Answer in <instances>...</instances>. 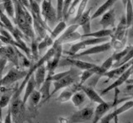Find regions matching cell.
<instances>
[{"label":"cell","mask_w":133,"mask_h":123,"mask_svg":"<svg viewBox=\"0 0 133 123\" xmlns=\"http://www.w3.org/2000/svg\"><path fill=\"white\" fill-rule=\"evenodd\" d=\"M12 1L15 7L14 18L18 26V29L27 37L33 40L35 38V35L32 28V17L31 13L26 9L20 0H12Z\"/></svg>","instance_id":"obj_1"},{"label":"cell","mask_w":133,"mask_h":123,"mask_svg":"<svg viewBox=\"0 0 133 123\" xmlns=\"http://www.w3.org/2000/svg\"><path fill=\"white\" fill-rule=\"evenodd\" d=\"M94 108L86 106L66 117H59V123H91L93 117Z\"/></svg>","instance_id":"obj_2"},{"label":"cell","mask_w":133,"mask_h":123,"mask_svg":"<svg viewBox=\"0 0 133 123\" xmlns=\"http://www.w3.org/2000/svg\"><path fill=\"white\" fill-rule=\"evenodd\" d=\"M79 76H80L79 72L72 69V70H71V72L68 75L62 78L59 80L52 82V84L53 85V90L51 92V93H50V97L52 95H54L57 92L60 91L61 89L70 87V86L76 84V82L79 80Z\"/></svg>","instance_id":"obj_3"},{"label":"cell","mask_w":133,"mask_h":123,"mask_svg":"<svg viewBox=\"0 0 133 123\" xmlns=\"http://www.w3.org/2000/svg\"><path fill=\"white\" fill-rule=\"evenodd\" d=\"M41 17L48 27L53 26L57 22L56 7H54L51 0H43L40 7Z\"/></svg>","instance_id":"obj_4"},{"label":"cell","mask_w":133,"mask_h":123,"mask_svg":"<svg viewBox=\"0 0 133 123\" xmlns=\"http://www.w3.org/2000/svg\"><path fill=\"white\" fill-rule=\"evenodd\" d=\"M130 98H132L131 97H127V98H124V99H119L118 98V93H116L115 95V98L113 100V102H105L103 103H100L97 105V106L96 108V109H94V113H93V117L92 119H91V123H99L100 120L102 119V117L105 115L107 112L115 108V106H117L120 102H123L124 100L127 99H130Z\"/></svg>","instance_id":"obj_5"},{"label":"cell","mask_w":133,"mask_h":123,"mask_svg":"<svg viewBox=\"0 0 133 123\" xmlns=\"http://www.w3.org/2000/svg\"><path fill=\"white\" fill-rule=\"evenodd\" d=\"M10 110L12 114V123H23L25 121V106L23 104L20 97H12L10 103Z\"/></svg>","instance_id":"obj_6"},{"label":"cell","mask_w":133,"mask_h":123,"mask_svg":"<svg viewBox=\"0 0 133 123\" xmlns=\"http://www.w3.org/2000/svg\"><path fill=\"white\" fill-rule=\"evenodd\" d=\"M78 27L79 26L76 23L66 27L63 32L54 42L58 45H63L82 40V34L77 31Z\"/></svg>","instance_id":"obj_7"},{"label":"cell","mask_w":133,"mask_h":123,"mask_svg":"<svg viewBox=\"0 0 133 123\" xmlns=\"http://www.w3.org/2000/svg\"><path fill=\"white\" fill-rule=\"evenodd\" d=\"M27 75V70H20L18 68H12L7 73L6 75L3 76L0 81V87H8L18 80L23 79Z\"/></svg>","instance_id":"obj_8"},{"label":"cell","mask_w":133,"mask_h":123,"mask_svg":"<svg viewBox=\"0 0 133 123\" xmlns=\"http://www.w3.org/2000/svg\"><path fill=\"white\" fill-rule=\"evenodd\" d=\"M132 106H133V101L132 98H131V99L127 100L121 106L115 108L111 112H110V111L107 112L102 117L99 123H110L111 121H114V119L116 117H118V116H120L121 114H122L125 112H127V111L131 109Z\"/></svg>","instance_id":"obj_9"},{"label":"cell","mask_w":133,"mask_h":123,"mask_svg":"<svg viewBox=\"0 0 133 123\" xmlns=\"http://www.w3.org/2000/svg\"><path fill=\"white\" fill-rule=\"evenodd\" d=\"M0 57L6 59L8 61L14 64V67L19 69V58L15 47L10 45L0 46Z\"/></svg>","instance_id":"obj_10"},{"label":"cell","mask_w":133,"mask_h":123,"mask_svg":"<svg viewBox=\"0 0 133 123\" xmlns=\"http://www.w3.org/2000/svg\"><path fill=\"white\" fill-rule=\"evenodd\" d=\"M111 48V43L110 40V42H104L99 45H96V46H92L89 48H87L85 50L77 53L76 55H72V58H78V57H82L86 55L100 54V53H103L105 51H109Z\"/></svg>","instance_id":"obj_11"},{"label":"cell","mask_w":133,"mask_h":123,"mask_svg":"<svg viewBox=\"0 0 133 123\" xmlns=\"http://www.w3.org/2000/svg\"><path fill=\"white\" fill-rule=\"evenodd\" d=\"M62 45H58L57 44L56 50L54 52L53 55L51 57V59L48 60L45 64H47L45 65L46 69H47L48 75H52L54 73V71L58 66V64H60V59L62 56Z\"/></svg>","instance_id":"obj_12"},{"label":"cell","mask_w":133,"mask_h":123,"mask_svg":"<svg viewBox=\"0 0 133 123\" xmlns=\"http://www.w3.org/2000/svg\"><path fill=\"white\" fill-rule=\"evenodd\" d=\"M131 73H132V65L129 67L124 73H122L118 78H116V80L111 84H110L109 86H107L105 89H103L102 91L101 92V93H100V95L102 96V95H104V94L109 93L110 91H111V90H113L115 88H118V87H120L121 85H122L124 83L127 82V80L129 79V78L131 77Z\"/></svg>","instance_id":"obj_13"},{"label":"cell","mask_w":133,"mask_h":123,"mask_svg":"<svg viewBox=\"0 0 133 123\" xmlns=\"http://www.w3.org/2000/svg\"><path fill=\"white\" fill-rule=\"evenodd\" d=\"M78 89L82 90V91L85 93L86 97L92 102H96V103L100 104V103H103V102H106L99 93L96 92V90L93 88L83 84V85L80 86V87L78 88Z\"/></svg>","instance_id":"obj_14"},{"label":"cell","mask_w":133,"mask_h":123,"mask_svg":"<svg viewBox=\"0 0 133 123\" xmlns=\"http://www.w3.org/2000/svg\"><path fill=\"white\" fill-rule=\"evenodd\" d=\"M132 65V61H129L127 64H124L122 65H121L119 67H115L112 69H109L108 71H106L104 73L100 76V77H104V78H107V79H116L118 78L122 73H124L127 69L131 66Z\"/></svg>","instance_id":"obj_15"},{"label":"cell","mask_w":133,"mask_h":123,"mask_svg":"<svg viewBox=\"0 0 133 123\" xmlns=\"http://www.w3.org/2000/svg\"><path fill=\"white\" fill-rule=\"evenodd\" d=\"M128 27L127 26L126 18L123 17L119 22L118 26L116 27L115 31L112 33V36L111 38L117 40H124L127 38V33H128Z\"/></svg>","instance_id":"obj_16"},{"label":"cell","mask_w":133,"mask_h":123,"mask_svg":"<svg viewBox=\"0 0 133 123\" xmlns=\"http://www.w3.org/2000/svg\"><path fill=\"white\" fill-rule=\"evenodd\" d=\"M64 64H70L75 66L77 69H80V70H86V69H93L97 66V64H95L93 63H90V62H87V61H82L80 60H76L75 58H68L65 59L64 60Z\"/></svg>","instance_id":"obj_17"},{"label":"cell","mask_w":133,"mask_h":123,"mask_svg":"<svg viewBox=\"0 0 133 123\" xmlns=\"http://www.w3.org/2000/svg\"><path fill=\"white\" fill-rule=\"evenodd\" d=\"M100 21V24L102 27V29H108L109 27H114L115 24V10L113 9H110L108 11H107L105 13L102 14Z\"/></svg>","instance_id":"obj_18"},{"label":"cell","mask_w":133,"mask_h":123,"mask_svg":"<svg viewBox=\"0 0 133 123\" xmlns=\"http://www.w3.org/2000/svg\"><path fill=\"white\" fill-rule=\"evenodd\" d=\"M51 85H52V81L50 80L48 76L46 78L45 81L43 82V84L41 85V87L37 89L41 93V102L38 104L41 106L42 104L45 103L46 102L48 101L50 98V93H51Z\"/></svg>","instance_id":"obj_19"},{"label":"cell","mask_w":133,"mask_h":123,"mask_svg":"<svg viewBox=\"0 0 133 123\" xmlns=\"http://www.w3.org/2000/svg\"><path fill=\"white\" fill-rule=\"evenodd\" d=\"M47 69H46L45 64L40 65L39 67H37L34 73H33V78H34L35 84H36V89H38L41 85L43 84L46 78H47Z\"/></svg>","instance_id":"obj_20"},{"label":"cell","mask_w":133,"mask_h":123,"mask_svg":"<svg viewBox=\"0 0 133 123\" xmlns=\"http://www.w3.org/2000/svg\"><path fill=\"white\" fill-rule=\"evenodd\" d=\"M116 1H117V0H107V1H105L97 10H96V12L92 15H91V20L101 17V16L105 13L107 11L111 9V7L115 4Z\"/></svg>","instance_id":"obj_21"},{"label":"cell","mask_w":133,"mask_h":123,"mask_svg":"<svg viewBox=\"0 0 133 123\" xmlns=\"http://www.w3.org/2000/svg\"><path fill=\"white\" fill-rule=\"evenodd\" d=\"M77 86L74 84V88L73 87H68L63 88V90L62 91V93L59 94V96L57 97V100L60 102H66L71 100V97H72V94L77 91Z\"/></svg>","instance_id":"obj_22"},{"label":"cell","mask_w":133,"mask_h":123,"mask_svg":"<svg viewBox=\"0 0 133 123\" xmlns=\"http://www.w3.org/2000/svg\"><path fill=\"white\" fill-rule=\"evenodd\" d=\"M24 88H25V91H24L23 96L22 98V102H23V104L25 106L27 103V102L28 101V97L30 96V94L36 89V84H35L34 78H33V75L30 77V79L27 82L26 86H25Z\"/></svg>","instance_id":"obj_23"},{"label":"cell","mask_w":133,"mask_h":123,"mask_svg":"<svg viewBox=\"0 0 133 123\" xmlns=\"http://www.w3.org/2000/svg\"><path fill=\"white\" fill-rule=\"evenodd\" d=\"M1 7H2V3H0V22L3 23V26L4 27H6L7 31L9 32L11 35H12L16 31L17 28L14 27V24L10 21L9 18L4 13V12L3 11Z\"/></svg>","instance_id":"obj_24"},{"label":"cell","mask_w":133,"mask_h":123,"mask_svg":"<svg viewBox=\"0 0 133 123\" xmlns=\"http://www.w3.org/2000/svg\"><path fill=\"white\" fill-rule=\"evenodd\" d=\"M112 33H113V30L110 29H102L94 32H90L87 34H82V38L86 37H96V38H102V37H111Z\"/></svg>","instance_id":"obj_25"},{"label":"cell","mask_w":133,"mask_h":123,"mask_svg":"<svg viewBox=\"0 0 133 123\" xmlns=\"http://www.w3.org/2000/svg\"><path fill=\"white\" fill-rule=\"evenodd\" d=\"M86 100H87V97L82 90L76 91L72 94V97H71V101H72V104L75 106H77V108H80L81 106H82L85 103Z\"/></svg>","instance_id":"obj_26"},{"label":"cell","mask_w":133,"mask_h":123,"mask_svg":"<svg viewBox=\"0 0 133 123\" xmlns=\"http://www.w3.org/2000/svg\"><path fill=\"white\" fill-rule=\"evenodd\" d=\"M66 22L63 21V20H62V21L57 22V24L55 26V27H54L52 30H51L49 36H51V38L53 40H55L58 37V36H59L62 33V32H63V31L66 29Z\"/></svg>","instance_id":"obj_27"},{"label":"cell","mask_w":133,"mask_h":123,"mask_svg":"<svg viewBox=\"0 0 133 123\" xmlns=\"http://www.w3.org/2000/svg\"><path fill=\"white\" fill-rule=\"evenodd\" d=\"M2 7H3L5 13H7L6 15L8 17L12 18H14L15 7L12 0H2Z\"/></svg>","instance_id":"obj_28"},{"label":"cell","mask_w":133,"mask_h":123,"mask_svg":"<svg viewBox=\"0 0 133 123\" xmlns=\"http://www.w3.org/2000/svg\"><path fill=\"white\" fill-rule=\"evenodd\" d=\"M125 7H126V16H125V18H126L127 26L129 28L131 27L133 20V9H132L131 0H128Z\"/></svg>","instance_id":"obj_29"},{"label":"cell","mask_w":133,"mask_h":123,"mask_svg":"<svg viewBox=\"0 0 133 123\" xmlns=\"http://www.w3.org/2000/svg\"><path fill=\"white\" fill-rule=\"evenodd\" d=\"M91 9L85 10L80 17L75 21L76 24H77L79 27H82L87 23H91Z\"/></svg>","instance_id":"obj_30"},{"label":"cell","mask_w":133,"mask_h":123,"mask_svg":"<svg viewBox=\"0 0 133 123\" xmlns=\"http://www.w3.org/2000/svg\"><path fill=\"white\" fill-rule=\"evenodd\" d=\"M53 43H54V40L51 38V36H49V34H47L40 42H38L37 48H38L39 53L46 48H48V47L50 48L53 45Z\"/></svg>","instance_id":"obj_31"},{"label":"cell","mask_w":133,"mask_h":123,"mask_svg":"<svg viewBox=\"0 0 133 123\" xmlns=\"http://www.w3.org/2000/svg\"><path fill=\"white\" fill-rule=\"evenodd\" d=\"M12 93H3V95L0 97V121H2V109L10 103L11 98H12Z\"/></svg>","instance_id":"obj_32"},{"label":"cell","mask_w":133,"mask_h":123,"mask_svg":"<svg viewBox=\"0 0 133 123\" xmlns=\"http://www.w3.org/2000/svg\"><path fill=\"white\" fill-rule=\"evenodd\" d=\"M85 49H87V46H85L84 44H83L82 40H80V42H78L77 43L73 44L72 46H71L70 50L68 51V53L71 56H72L74 55H76L77 53L80 52V51H82L83 50H85Z\"/></svg>","instance_id":"obj_33"},{"label":"cell","mask_w":133,"mask_h":123,"mask_svg":"<svg viewBox=\"0 0 133 123\" xmlns=\"http://www.w3.org/2000/svg\"><path fill=\"white\" fill-rule=\"evenodd\" d=\"M28 100L30 102V104L32 106H38V104L41 102V93H39L38 90L35 89L34 91L30 94V96L28 97Z\"/></svg>","instance_id":"obj_34"},{"label":"cell","mask_w":133,"mask_h":123,"mask_svg":"<svg viewBox=\"0 0 133 123\" xmlns=\"http://www.w3.org/2000/svg\"><path fill=\"white\" fill-rule=\"evenodd\" d=\"M132 57H133V48H131V50L128 51L127 54L125 55L122 60H119L118 62L115 63L112 67H114V68L115 67H119V66H121V65H122L124 64H127V62H129V61H131L132 60Z\"/></svg>","instance_id":"obj_35"},{"label":"cell","mask_w":133,"mask_h":123,"mask_svg":"<svg viewBox=\"0 0 133 123\" xmlns=\"http://www.w3.org/2000/svg\"><path fill=\"white\" fill-rule=\"evenodd\" d=\"M132 48V46H127V47H125L123 50L122 51H120L118 52H116L115 53V54L112 55V57H113V60H114V64L116 63V62H118L119 60H122L123 57L126 55L128 51L131 50V49Z\"/></svg>","instance_id":"obj_36"},{"label":"cell","mask_w":133,"mask_h":123,"mask_svg":"<svg viewBox=\"0 0 133 123\" xmlns=\"http://www.w3.org/2000/svg\"><path fill=\"white\" fill-rule=\"evenodd\" d=\"M32 45L30 47V51H31V55H32V58L33 60H35L36 61L38 60V56H39V51H38V48H37V45H38V42L34 38L32 40Z\"/></svg>","instance_id":"obj_37"},{"label":"cell","mask_w":133,"mask_h":123,"mask_svg":"<svg viewBox=\"0 0 133 123\" xmlns=\"http://www.w3.org/2000/svg\"><path fill=\"white\" fill-rule=\"evenodd\" d=\"M88 1H89V0H81V1H80V3H79V4L77 6V11H76L77 13H76V16H75L74 21H76V20L82 14L83 12L86 10L87 5V3H88Z\"/></svg>","instance_id":"obj_38"},{"label":"cell","mask_w":133,"mask_h":123,"mask_svg":"<svg viewBox=\"0 0 133 123\" xmlns=\"http://www.w3.org/2000/svg\"><path fill=\"white\" fill-rule=\"evenodd\" d=\"M113 64H114L113 57H112V55H111L110 57H108V58L102 64L101 68L103 69L104 71L106 72V71H108V70H109V69H111V67L113 66Z\"/></svg>","instance_id":"obj_39"},{"label":"cell","mask_w":133,"mask_h":123,"mask_svg":"<svg viewBox=\"0 0 133 123\" xmlns=\"http://www.w3.org/2000/svg\"><path fill=\"white\" fill-rule=\"evenodd\" d=\"M62 7H63V0H57V22L62 20Z\"/></svg>","instance_id":"obj_40"},{"label":"cell","mask_w":133,"mask_h":123,"mask_svg":"<svg viewBox=\"0 0 133 123\" xmlns=\"http://www.w3.org/2000/svg\"><path fill=\"white\" fill-rule=\"evenodd\" d=\"M80 1L81 0H72V4H71L69 9H68V14H66V20L68 19V18L70 17V16L73 15L75 13H76L77 6L79 4V3H80Z\"/></svg>","instance_id":"obj_41"},{"label":"cell","mask_w":133,"mask_h":123,"mask_svg":"<svg viewBox=\"0 0 133 123\" xmlns=\"http://www.w3.org/2000/svg\"><path fill=\"white\" fill-rule=\"evenodd\" d=\"M72 3V0H63V7H62V20L63 21H66V14H68Z\"/></svg>","instance_id":"obj_42"},{"label":"cell","mask_w":133,"mask_h":123,"mask_svg":"<svg viewBox=\"0 0 133 123\" xmlns=\"http://www.w3.org/2000/svg\"><path fill=\"white\" fill-rule=\"evenodd\" d=\"M127 1L128 0H122V3H123V5H124V7L126 6V4H127Z\"/></svg>","instance_id":"obj_43"},{"label":"cell","mask_w":133,"mask_h":123,"mask_svg":"<svg viewBox=\"0 0 133 123\" xmlns=\"http://www.w3.org/2000/svg\"><path fill=\"white\" fill-rule=\"evenodd\" d=\"M35 1H36L37 3H39V4H40V3H41L42 1H43V0H35Z\"/></svg>","instance_id":"obj_44"},{"label":"cell","mask_w":133,"mask_h":123,"mask_svg":"<svg viewBox=\"0 0 133 123\" xmlns=\"http://www.w3.org/2000/svg\"><path fill=\"white\" fill-rule=\"evenodd\" d=\"M117 118H118V117H116V118L114 119V121H115L116 123H117Z\"/></svg>","instance_id":"obj_45"},{"label":"cell","mask_w":133,"mask_h":123,"mask_svg":"<svg viewBox=\"0 0 133 123\" xmlns=\"http://www.w3.org/2000/svg\"><path fill=\"white\" fill-rule=\"evenodd\" d=\"M2 3V0H0V3Z\"/></svg>","instance_id":"obj_46"}]
</instances>
